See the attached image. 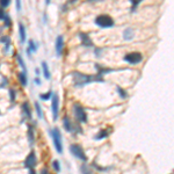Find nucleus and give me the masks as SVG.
Instances as JSON below:
<instances>
[{"label": "nucleus", "instance_id": "nucleus-1", "mask_svg": "<svg viewBox=\"0 0 174 174\" xmlns=\"http://www.w3.org/2000/svg\"><path fill=\"white\" fill-rule=\"evenodd\" d=\"M72 77H73V83L75 87H83V86L90 84L92 81H95L94 75L84 74V73H81V72H73V73H72Z\"/></svg>", "mask_w": 174, "mask_h": 174}, {"label": "nucleus", "instance_id": "nucleus-7", "mask_svg": "<svg viewBox=\"0 0 174 174\" xmlns=\"http://www.w3.org/2000/svg\"><path fill=\"white\" fill-rule=\"evenodd\" d=\"M51 109H52V118L53 121H56L58 118V113H59V98L57 93H53L51 96Z\"/></svg>", "mask_w": 174, "mask_h": 174}, {"label": "nucleus", "instance_id": "nucleus-39", "mask_svg": "<svg viewBox=\"0 0 174 174\" xmlns=\"http://www.w3.org/2000/svg\"><path fill=\"white\" fill-rule=\"evenodd\" d=\"M50 1H51V0H45V4H47V5H49V4H50Z\"/></svg>", "mask_w": 174, "mask_h": 174}, {"label": "nucleus", "instance_id": "nucleus-27", "mask_svg": "<svg viewBox=\"0 0 174 174\" xmlns=\"http://www.w3.org/2000/svg\"><path fill=\"white\" fill-rule=\"evenodd\" d=\"M10 2H11V0H0V6H1V8L7 7V6L10 5Z\"/></svg>", "mask_w": 174, "mask_h": 174}, {"label": "nucleus", "instance_id": "nucleus-15", "mask_svg": "<svg viewBox=\"0 0 174 174\" xmlns=\"http://www.w3.org/2000/svg\"><path fill=\"white\" fill-rule=\"evenodd\" d=\"M19 34H20V42L25 43L26 42V29H25V26L23 23H19Z\"/></svg>", "mask_w": 174, "mask_h": 174}, {"label": "nucleus", "instance_id": "nucleus-20", "mask_svg": "<svg viewBox=\"0 0 174 174\" xmlns=\"http://www.w3.org/2000/svg\"><path fill=\"white\" fill-rule=\"evenodd\" d=\"M17 77H19V81L21 83L22 86H27V83H28V80H27V75L26 73H19L17 74Z\"/></svg>", "mask_w": 174, "mask_h": 174}, {"label": "nucleus", "instance_id": "nucleus-24", "mask_svg": "<svg viewBox=\"0 0 174 174\" xmlns=\"http://www.w3.org/2000/svg\"><path fill=\"white\" fill-rule=\"evenodd\" d=\"M52 167H53V169H55V172H57V173H59L60 169H62V167H60V163H59L58 160H53Z\"/></svg>", "mask_w": 174, "mask_h": 174}, {"label": "nucleus", "instance_id": "nucleus-37", "mask_svg": "<svg viewBox=\"0 0 174 174\" xmlns=\"http://www.w3.org/2000/svg\"><path fill=\"white\" fill-rule=\"evenodd\" d=\"M100 49H96V50H95V52H96V55H98V56H99V55H100Z\"/></svg>", "mask_w": 174, "mask_h": 174}, {"label": "nucleus", "instance_id": "nucleus-2", "mask_svg": "<svg viewBox=\"0 0 174 174\" xmlns=\"http://www.w3.org/2000/svg\"><path fill=\"white\" fill-rule=\"evenodd\" d=\"M49 133L52 138L53 145L57 150L58 153H63V143H62V135L58 128H53L51 130H49Z\"/></svg>", "mask_w": 174, "mask_h": 174}, {"label": "nucleus", "instance_id": "nucleus-30", "mask_svg": "<svg viewBox=\"0 0 174 174\" xmlns=\"http://www.w3.org/2000/svg\"><path fill=\"white\" fill-rule=\"evenodd\" d=\"M15 6H16V11L17 12L21 11V0H15Z\"/></svg>", "mask_w": 174, "mask_h": 174}, {"label": "nucleus", "instance_id": "nucleus-35", "mask_svg": "<svg viewBox=\"0 0 174 174\" xmlns=\"http://www.w3.org/2000/svg\"><path fill=\"white\" fill-rule=\"evenodd\" d=\"M41 174H49V171H48L47 168H43L42 171H41Z\"/></svg>", "mask_w": 174, "mask_h": 174}, {"label": "nucleus", "instance_id": "nucleus-34", "mask_svg": "<svg viewBox=\"0 0 174 174\" xmlns=\"http://www.w3.org/2000/svg\"><path fill=\"white\" fill-rule=\"evenodd\" d=\"M34 83H35L37 86H40V85H41V80L38 79V78H35V79H34Z\"/></svg>", "mask_w": 174, "mask_h": 174}, {"label": "nucleus", "instance_id": "nucleus-6", "mask_svg": "<svg viewBox=\"0 0 174 174\" xmlns=\"http://www.w3.org/2000/svg\"><path fill=\"white\" fill-rule=\"evenodd\" d=\"M124 60L129 64H138L143 60V56L141 52H129L124 56Z\"/></svg>", "mask_w": 174, "mask_h": 174}, {"label": "nucleus", "instance_id": "nucleus-38", "mask_svg": "<svg viewBox=\"0 0 174 174\" xmlns=\"http://www.w3.org/2000/svg\"><path fill=\"white\" fill-rule=\"evenodd\" d=\"M35 73H36V75H38V74H40V70H38V69L35 70Z\"/></svg>", "mask_w": 174, "mask_h": 174}, {"label": "nucleus", "instance_id": "nucleus-10", "mask_svg": "<svg viewBox=\"0 0 174 174\" xmlns=\"http://www.w3.org/2000/svg\"><path fill=\"white\" fill-rule=\"evenodd\" d=\"M63 49H64V37L62 35H59L56 38V53H57V56H60L63 53Z\"/></svg>", "mask_w": 174, "mask_h": 174}, {"label": "nucleus", "instance_id": "nucleus-40", "mask_svg": "<svg viewBox=\"0 0 174 174\" xmlns=\"http://www.w3.org/2000/svg\"><path fill=\"white\" fill-rule=\"evenodd\" d=\"M87 1H90V2H92V1H98V0H87Z\"/></svg>", "mask_w": 174, "mask_h": 174}, {"label": "nucleus", "instance_id": "nucleus-28", "mask_svg": "<svg viewBox=\"0 0 174 174\" xmlns=\"http://www.w3.org/2000/svg\"><path fill=\"white\" fill-rule=\"evenodd\" d=\"M4 21H5V26L6 27L11 26V17H10V15H8V14H6L5 19H4Z\"/></svg>", "mask_w": 174, "mask_h": 174}, {"label": "nucleus", "instance_id": "nucleus-17", "mask_svg": "<svg viewBox=\"0 0 174 174\" xmlns=\"http://www.w3.org/2000/svg\"><path fill=\"white\" fill-rule=\"evenodd\" d=\"M0 41H1V43L5 44V52H8L10 47H11V38H10V36H2Z\"/></svg>", "mask_w": 174, "mask_h": 174}, {"label": "nucleus", "instance_id": "nucleus-23", "mask_svg": "<svg viewBox=\"0 0 174 174\" xmlns=\"http://www.w3.org/2000/svg\"><path fill=\"white\" fill-rule=\"evenodd\" d=\"M116 90H117V93L120 94V96H121L122 99H127L128 93L126 92V90H123V88H122V87H120V86H117V88H116Z\"/></svg>", "mask_w": 174, "mask_h": 174}, {"label": "nucleus", "instance_id": "nucleus-9", "mask_svg": "<svg viewBox=\"0 0 174 174\" xmlns=\"http://www.w3.org/2000/svg\"><path fill=\"white\" fill-rule=\"evenodd\" d=\"M63 127H64V129H65L66 131H69V132H75V131L81 132V130H80V129H77V127H75V128L73 127V124L71 123V121H70V118L68 117V116H64Z\"/></svg>", "mask_w": 174, "mask_h": 174}, {"label": "nucleus", "instance_id": "nucleus-32", "mask_svg": "<svg viewBox=\"0 0 174 174\" xmlns=\"http://www.w3.org/2000/svg\"><path fill=\"white\" fill-rule=\"evenodd\" d=\"M141 1H142V0H130V2L132 4L133 7H137V6L141 4Z\"/></svg>", "mask_w": 174, "mask_h": 174}, {"label": "nucleus", "instance_id": "nucleus-8", "mask_svg": "<svg viewBox=\"0 0 174 174\" xmlns=\"http://www.w3.org/2000/svg\"><path fill=\"white\" fill-rule=\"evenodd\" d=\"M37 164V158H36V154L34 151L29 153L28 156H27V158L25 159V166H26L27 168H34L35 166H36Z\"/></svg>", "mask_w": 174, "mask_h": 174}, {"label": "nucleus", "instance_id": "nucleus-25", "mask_svg": "<svg viewBox=\"0 0 174 174\" xmlns=\"http://www.w3.org/2000/svg\"><path fill=\"white\" fill-rule=\"evenodd\" d=\"M80 169H81V174H93V172H92L86 165H83V166L80 167Z\"/></svg>", "mask_w": 174, "mask_h": 174}, {"label": "nucleus", "instance_id": "nucleus-14", "mask_svg": "<svg viewBox=\"0 0 174 174\" xmlns=\"http://www.w3.org/2000/svg\"><path fill=\"white\" fill-rule=\"evenodd\" d=\"M109 136V130H107V129H103V130H100V131L98 132L96 135L94 136V139L95 141H101V139H103V138L108 137Z\"/></svg>", "mask_w": 174, "mask_h": 174}, {"label": "nucleus", "instance_id": "nucleus-21", "mask_svg": "<svg viewBox=\"0 0 174 174\" xmlns=\"http://www.w3.org/2000/svg\"><path fill=\"white\" fill-rule=\"evenodd\" d=\"M16 59H17V62H19V64H20L21 69L23 70V73H26L27 68H26V64H25V62H23V59H22V57L20 56V55H17V56H16Z\"/></svg>", "mask_w": 174, "mask_h": 174}, {"label": "nucleus", "instance_id": "nucleus-19", "mask_svg": "<svg viewBox=\"0 0 174 174\" xmlns=\"http://www.w3.org/2000/svg\"><path fill=\"white\" fill-rule=\"evenodd\" d=\"M132 37H133V30H132V29L128 28V29H126V30L123 32V38H124V40L129 41V40H131Z\"/></svg>", "mask_w": 174, "mask_h": 174}, {"label": "nucleus", "instance_id": "nucleus-5", "mask_svg": "<svg viewBox=\"0 0 174 174\" xmlns=\"http://www.w3.org/2000/svg\"><path fill=\"white\" fill-rule=\"evenodd\" d=\"M70 152L72 153V156L75 157L77 159H79L81 161H87V156L84 152L83 148L78 145V144H72L70 145Z\"/></svg>", "mask_w": 174, "mask_h": 174}, {"label": "nucleus", "instance_id": "nucleus-36", "mask_svg": "<svg viewBox=\"0 0 174 174\" xmlns=\"http://www.w3.org/2000/svg\"><path fill=\"white\" fill-rule=\"evenodd\" d=\"M29 174H36L35 169H34V168H29Z\"/></svg>", "mask_w": 174, "mask_h": 174}, {"label": "nucleus", "instance_id": "nucleus-4", "mask_svg": "<svg viewBox=\"0 0 174 174\" xmlns=\"http://www.w3.org/2000/svg\"><path fill=\"white\" fill-rule=\"evenodd\" d=\"M95 25H98L101 28H110L114 26V20L111 19L109 15L106 14H101V15L96 16L95 19Z\"/></svg>", "mask_w": 174, "mask_h": 174}, {"label": "nucleus", "instance_id": "nucleus-29", "mask_svg": "<svg viewBox=\"0 0 174 174\" xmlns=\"http://www.w3.org/2000/svg\"><path fill=\"white\" fill-rule=\"evenodd\" d=\"M10 95H11V98H10V99H11V102H14V101H15V91L13 90V88L10 90Z\"/></svg>", "mask_w": 174, "mask_h": 174}, {"label": "nucleus", "instance_id": "nucleus-18", "mask_svg": "<svg viewBox=\"0 0 174 174\" xmlns=\"http://www.w3.org/2000/svg\"><path fill=\"white\" fill-rule=\"evenodd\" d=\"M42 70H43V74H44V78L49 80L50 78H51V73H50L49 66H48V64L45 63V62H43L42 63Z\"/></svg>", "mask_w": 174, "mask_h": 174}, {"label": "nucleus", "instance_id": "nucleus-31", "mask_svg": "<svg viewBox=\"0 0 174 174\" xmlns=\"http://www.w3.org/2000/svg\"><path fill=\"white\" fill-rule=\"evenodd\" d=\"M7 13H5V11H4V8H1L0 7V20H4L5 19V16Z\"/></svg>", "mask_w": 174, "mask_h": 174}, {"label": "nucleus", "instance_id": "nucleus-22", "mask_svg": "<svg viewBox=\"0 0 174 174\" xmlns=\"http://www.w3.org/2000/svg\"><path fill=\"white\" fill-rule=\"evenodd\" d=\"M35 109H36V114L38 116V118H43V111H42V108H41V106L38 102H35Z\"/></svg>", "mask_w": 174, "mask_h": 174}, {"label": "nucleus", "instance_id": "nucleus-16", "mask_svg": "<svg viewBox=\"0 0 174 174\" xmlns=\"http://www.w3.org/2000/svg\"><path fill=\"white\" fill-rule=\"evenodd\" d=\"M28 141L30 145H34L35 143V137H34V129L32 126H28Z\"/></svg>", "mask_w": 174, "mask_h": 174}, {"label": "nucleus", "instance_id": "nucleus-26", "mask_svg": "<svg viewBox=\"0 0 174 174\" xmlns=\"http://www.w3.org/2000/svg\"><path fill=\"white\" fill-rule=\"evenodd\" d=\"M52 92H51V91H49V92H48V93H45V94H41L40 95V98H41V99H42V100H49V99H50V98H51V96H52Z\"/></svg>", "mask_w": 174, "mask_h": 174}, {"label": "nucleus", "instance_id": "nucleus-11", "mask_svg": "<svg viewBox=\"0 0 174 174\" xmlns=\"http://www.w3.org/2000/svg\"><path fill=\"white\" fill-rule=\"evenodd\" d=\"M79 37L81 43H83V45H85V47H93V42H92V40L90 38L88 34H86V33H79Z\"/></svg>", "mask_w": 174, "mask_h": 174}, {"label": "nucleus", "instance_id": "nucleus-12", "mask_svg": "<svg viewBox=\"0 0 174 174\" xmlns=\"http://www.w3.org/2000/svg\"><path fill=\"white\" fill-rule=\"evenodd\" d=\"M37 48H38V44L34 42L33 40H30V41H29V44H28V49H27V53H28L29 57L32 56V52H36Z\"/></svg>", "mask_w": 174, "mask_h": 174}, {"label": "nucleus", "instance_id": "nucleus-33", "mask_svg": "<svg viewBox=\"0 0 174 174\" xmlns=\"http://www.w3.org/2000/svg\"><path fill=\"white\" fill-rule=\"evenodd\" d=\"M6 85H7V79H6V78H4V83H1V85H0V88L5 87Z\"/></svg>", "mask_w": 174, "mask_h": 174}, {"label": "nucleus", "instance_id": "nucleus-13", "mask_svg": "<svg viewBox=\"0 0 174 174\" xmlns=\"http://www.w3.org/2000/svg\"><path fill=\"white\" fill-rule=\"evenodd\" d=\"M22 111H23L25 117L32 118V110H30V106L28 105V102H23V105H22Z\"/></svg>", "mask_w": 174, "mask_h": 174}, {"label": "nucleus", "instance_id": "nucleus-3", "mask_svg": "<svg viewBox=\"0 0 174 174\" xmlns=\"http://www.w3.org/2000/svg\"><path fill=\"white\" fill-rule=\"evenodd\" d=\"M72 109H73L74 117H75L78 121L81 122V123H86V122H87V114H86V111H85L84 107L80 105V103H73Z\"/></svg>", "mask_w": 174, "mask_h": 174}]
</instances>
